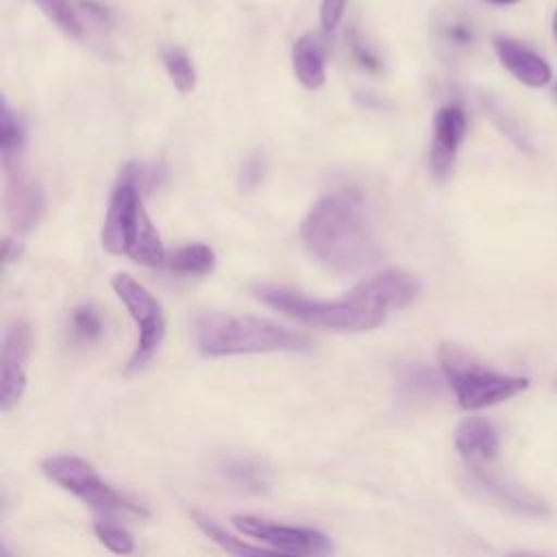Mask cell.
<instances>
[{
  "label": "cell",
  "instance_id": "cell-1",
  "mask_svg": "<svg viewBox=\"0 0 557 557\" xmlns=\"http://www.w3.org/2000/svg\"><path fill=\"white\" fill-rule=\"evenodd\" d=\"M420 294V281L403 270L379 272L355 285L342 298H309L278 285H257L255 296L272 309L305 324L329 331H372L381 326L389 311L403 309Z\"/></svg>",
  "mask_w": 557,
  "mask_h": 557
},
{
  "label": "cell",
  "instance_id": "cell-2",
  "mask_svg": "<svg viewBox=\"0 0 557 557\" xmlns=\"http://www.w3.org/2000/svg\"><path fill=\"white\" fill-rule=\"evenodd\" d=\"M300 237L309 255L333 272H357L379 259L363 198L352 189L322 196L305 215Z\"/></svg>",
  "mask_w": 557,
  "mask_h": 557
},
{
  "label": "cell",
  "instance_id": "cell-3",
  "mask_svg": "<svg viewBox=\"0 0 557 557\" xmlns=\"http://www.w3.org/2000/svg\"><path fill=\"white\" fill-rule=\"evenodd\" d=\"M141 191L135 163H126L109 196L100 242L111 255H126L139 265L161 268L168 261V250L146 213Z\"/></svg>",
  "mask_w": 557,
  "mask_h": 557
},
{
  "label": "cell",
  "instance_id": "cell-4",
  "mask_svg": "<svg viewBox=\"0 0 557 557\" xmlns=\"http://www.w3.org/2000/svg\"><path fill=\"white\" fill-rule=\"evenodd\" d=\"M194 342L205 357L294 352L309 348V337L289 326L237 313H205L196 318Z\"/></svg>",
  "mask_w": 557,
  "mask_h": 557
},
{
  "label": "cell",
  "instance_id": "cell-5",
  "mask_svg": "<svg viewBox=\"0 0 557 557\" xmlns=\"http://www.w3.org/2000/svg\"><path fill=\"white\" fill-rule=\"evenodd\" d=\"M440 366L459 407L466 411L498 405L529 387L527 376L496 372L455 344L440 346Z\"/></svg>",
  "mask_w": 557,
  "mask_h": 557
},
{
  "label": "cell",
  "instance_id": "cell-6",
  "mask_svg": "<svg viewBox=\"0 0 557 557\" xmlns=\"http://www.w3.org/2000/svg\"><path fill=\"white\" fill-rule=\"evenodd\" d=\"M44 474L83 500L89 509H94L102 520L115 518H146L148 511L135 500L126 498L109 483L100 479L96 468L76 455H50L41 461Z\"/></svg>",
  "mask_w": 557,
  "mask_h": 557
},
{
  "label": "cell",
  "instance_id": "cell-7",
  "mask_svg": "<svg viewBox=\"0 0 557 557\" xmlns=\"http://www.w3.org/2000/svg\"><path fill=\"white\" fill-rule=\"evenodd\" d=\"M111 289L126 307L137 326V342L126 363V372L144 370L159 352L165 337V315L159 300L131 274L117 272L111 276Z\"/></svg>",
  "mask_w": 557,
  "mask_h": 557
},
{
  "label": "cell",
  "instance_id": "cell-8",
  "mask_svg": "<svg viewBox=\"0 0 557 557\" xmlns=\"http://www.w3.org/2000/svg\"><path fill=\"white\" fill-rule=\"evenodd\" d=\"M231 522L239 533L261 540L283 553L320 557V555H326L333 550L331 540L322 531L311 529V527L281 524L276 520H268V518H259V516H233Z\"/></svg>",
  "mask_w": 557,
  "mask_h": 557
},
{
  "label": "cell",
  "instance_id": "cell-9",
  "mask_svg": "<svg viewBox=\"0 0 557 557\" xmlns=\"http://www.w3.org/2000/svg\"><path fill=\"white\" fill-rule=\"evenodd\" d=\"M30 355V326L13 320L2 333L0 348V409L11 411L24 396L26 370Z\"/></svg>",
  "mask_w": 557,
  "mask_h": 557
},
{
  "label": "cell",
  "instance_id": "cell-10",
  "mask_svg": "<svg viewBox=\"0 0 557 557\" xmlns=\"http://www.w3.org/2000/svg\"><path fill=\"white\" fill-rule=\"evenodd\" d=\"M2 161L7 174L4 209L9 215V224L15 233L26 235L39 224L44 215V191L39 183L26 170H22L17 157Z\"/></svg>",
  "mask_w": 557,
  "mask_h": 557
},
{
  "label": "cell",
  "instance_id": "cell-11",
  "mask_svg": "<svg viewBox=\"0 0 557 557\" xmlns=\"http://www.w3.org/2000/svg\"><path fill=\"white\" fill-rule=\"evenodd\" d=\"M466 113L459 104H444L433 117V137L429 150V168L433 178L444 181L455 165L459 146L466 137Z\"/></svg>",
  "mask_w": 557,
  "mask_h": 557
},
{
  "label": "cell",
  "instance_id": "cell-12",
  "mask_svg": "<svg viewBox=\"0 0 557 557\" xmlns=\"http://www.w3.org/2000/svg\"><path fill=\"white\" fill-rule=\"evenodd\" d=\"M494 50L507 72L529 87H544L553 78L550 65L524 44L509 37H494Z\"/></svg>",
  "mask_w": 557,
  "mask_h": 557
},
{
  "label": "cell",
  "instance_id": "cell-13",
  "mask_svg": "<svg viewBox=\"0 0 557 557\" xmlns=\"http://www.w3.org/2000/svg\"><path fill=\"white\" fill-rule=\"evenodd\" d=\"M455 448L472 468H481L498 453V433L485 418H466L457 424Z\"/></svg>",
  "mask_w": 557,
  "mask_h": 557
},
{
  "label": "cell",
  "instance_id": "cell-14",
  "mask_svg": "<svg viewBox=\"0 0 557 557\" xmlns=\"http://www.w3.org/2000/svg\"><path fill=\"white\" fill-rule=\"evenodd\" d=\"M292 67L296 81L307 89H320L326 83V59L315 35L307 33L294 41Z\"/></svg>",
  "mask_w": 557,
  "mask_h": 557
},
{
  "label": "cell",
  "instance_id": "cell-15",
  "mask_svg": "<svg viewBox=\"0 0 557 557\" xmlns=\"http://www.w3.org/2000/svg\"><path fill=\"white\" fill-rule=\"evenodd\" d=\"M194 522L196 527L213 542L218 544L224 553H228L231 557H305V555H292V553H283V550H276V548H259V546H252L231 533H226V529H222L215 520L194 511Z\"/></svg>",
  "mask_w": 557,
  "mask_h": 557
},
{
  "label": "cell",
  "instance_id": "cell-16",
  "mask_svg": "<svg viewBox=\"0 0 557 557\" xmlns=\"http://www.w3.org/2000/svg\"><path fill=\"white\" fill-rule=\"evenodd\" d=\"M220 470L233 483L252 492H261L270 485V470L259 459L248 455H226L220 463Z\"/></svg>",
  "mask_w": 557,
  "mask_h": 557
},
{
  "label": "cell",
  "instance_id": "cell-17",
  "mask_svg": "<svg viewBox=\"0 0 557 557\" xmlns=\"http://www.w3.org/2000/svg\"><path fill=\"white\" fill-rule=\"evenodd\" d=\"M165 265L174 274H185V276H198V274H209L215 268V252L207 244H185L178 246L176 250L168 252Z\"/></svg>",
  "mask_w": 557,
  "mask_h": 557
},
{
  "label": "cell",
  "instance_id": "cell-18",
  "mask_svg": "<svg viewBox=\"0 0 557 557\" xmlns=\"http://www.w3.org/2000/svg\"><path fill=\"white\" fill-rule=\"evenodd\" d=\"M161 61H163V67H165L172 85L181 94H191L196 89V81H198L196 65L185 48H181V46L163 48Z\"/></svg>",
  "mask_w": 557,
  "mask_h": 557
},
{
  "label": "cell",
  "instance_id": "cell-19",
  "mask_svg": "<svg viewBox=\"0 0 557 557\" xmlns=\"http://www.w3.org/2000/svg\"><path fill=\"white\" fill-rule=\"evenodd\" d=\"M104 333V318L96 305H78L70 313V337L76 344H94Z\"/></svg>",
  "mask_w": 557,
  "mask_h": 557
},
{
  "label": "cell",
  "instance_id": "cell-20",
  "mask_svg": "<svg viewBox=\"0 0 557 557\" xmlns=\"http://www.w3.org/2000/svg\"><path fill=\"white\" fill-rule=\"evenodd\" d=\"M0 144H2V159L17 157L22 146L26 144V126L7 100H2V113H0Z\"/></svg>",
  "mask_w": 557,
  "mask_h": 557
},
{
  "label": "cell",
  "instance_id": "cell-21",
  "mask_svg": "<svg viewBox=\"0 0 557 557\" xmlns=\"http://www.w3.org/2000/svg\"><path fill=\"white\" fill-rule=\"evenodd\" d=\"M63 33L70 37L83 35V22L70 0H33Z\"/></svg>",
  "mask_w": 557,
  "mask_h": 557
},
{
  "label": "cell",
  "instance_id": "cell-22",
  "mask_svg": "<svg viewBox=\"0 0 557 557\" xmlns=\"http://www.w3.org/2000/svg\"><path fill=\"white\" fill-rule=\"evenodd\" d=\"M94 533L100 540V544L107 546L115 555L124 557V555H131L135 550L133 535L124 527H120V524H115L111 520H98L94 524Z\"/></svg>",
  "mask_w": 557,
  "mask_h": 557
},
{
  "label": "cell",
  "instance_id": "cell-23",
  "mask_svg": "<svg viewBox=\"0 0 557 557\" xmlns=\"http://www.w3.org/2000/svg\"><path fill=\"white\" fill-rule=\"evenodd\" d=\"M346 4H348V0H322L320 24L324 30H333L342 22V17L346 13Z\"/></svg>",
  "mask_w": 557,
  "mask_h": 557
},
{
  "label": "cell",
  "instance_id": "cell-24",
  "mask_svg": "<svg viewBox=\"0 0 557 557\" xmlns=\"http://www.w3.org/2000/svg\"><path fill=\"white\" fill-rule=\"evenodd\" d=\"M263 172H265V165H263L261 154H252V157L242 165V172H239V183H242V187H244V189L257 187V185L263 181Z\"/></svg>",
  "mask_w": 557,
  "mask_h": 557
},
{
  "label": "cell",
  "instance_id": "cell-25",
  "mask_svg": "<svg viewBox=\"0 0 557 557\" xmlns=\"http://www.w3.org/2000/svg\"><path fill=\"white\" fill-rule=\"evenodd\" d=\"M446 39L457 44V46H466V44L472 41V33H470V28L466 24H450L446 28Z\"/></svg>",
  "mask_w": 557,
  "mask_h": 557
},
{
  "label": "cell",
  "instance_id": "cell-26",
  "mask_svg": "<svg viewBox=\"0 0 557 557\" xmlns=\"http://www.w3.org/2000/svg\"><path fill=\"white\" fill-rule=\"evenodd\" d=\"M17 250H20V244H17L15 239L7 237V239H4V263H9L15 255H20Z\"/></svg>",
  "mask_w": 557,
  "mask_h": 557
},
{
  "label": "cell",
  "instance_id": "cell-27",
  "mask_svg": "<svg viewBox=\"0 0 557 557\" xmlns=\"http://www.w3.org/2000/svg\"><path fill=\"white\" fill-rule=\"evenodd\" d=\"M550 28H553V37H555V41H557V9H555V13H553V22H550Z\"/></svg>",
  "mask_w": 557,
  "mask_h": 557
},
{
  "label": "cell",
  "instance_id": "cell-28",
  "mask_svg": "<svg viewBox=\"0 0 557 557\" xmlns=\"http://www.w3.org/2000/svg\"><path fill=\"white\" fill-rule=\"evenodd\" d=\"M487 2H492V4H516L520 0H487Z\"/></svg>",
  "mask_w": 557,
  "mask_h": 557
},
{
  "label": "cell",
  "instance_id": "cell-29",
  "mask_svg": "<svg viewBox=\"0 0 557 557\" xmlns=\"http://www.w3.org/2000/svg\"><path fill=\"white\" fill-rule=\"evenodd\" d=\"M509 557H537V555H527V553H513V555H509Z\"/></svg>",
  "mask_w": 557,
  "mask_h": 557
},
{
  "label": "cell",
  "instance_id": "cell-30",
  "mask_svg": "<svg viewBox=\"0 0 557 557\" xmlns=\"http://www.w3.org/2000/svg\"><path fill=\"white\" fill-rule=\"evenodd\" d=\"M555 96H557V83H555Z\"/></svg>",
  "mask_w": 557,
  "mask_h": 557
}]
</instances>
